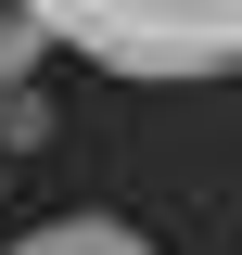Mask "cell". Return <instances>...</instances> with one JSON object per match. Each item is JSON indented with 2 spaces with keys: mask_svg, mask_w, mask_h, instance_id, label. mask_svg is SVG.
Wrapping results in <instances>:
<instances>
[{
  "mask_svg": "<svg viewBox=\"0 0 242 255\" xmlns=\"http://www.w3.org/2000/svg\"><path fill=\"white\" fill-rule=\"evenodd\" d=\"M51 51H90L115 77H230L242 64V0H26Z\"/></svg>",
  "mask_w": 242,
  "mask_h": 255,
  "instance_id": "cell-1",
  "label": "cell"
},
{
  "mask_svg": "<svg viewBox=\"0 0 242 255\" xmlns=\"http://www.w3.org/2000/svg\"><path fill=\"white\" fill-rule=\"evenodd\" d=\"M13 255H153V243H140L127 217H51V230H26Z\"/></svg>",
  "mask_w": 242,
  "mask_h": 255,
  "instance_id": "cell-2",
  "label": "cell"
},
{
  "mask_svg": "<svg viewBox=\"0 0 242 255\" xmlns=\"http://www.w3.org/2000/svg\"><path fill=\"white\" fill-rule=\"evenodd\" d=\"M38 64H51V26H38L26 0H0V90H26Z\"/></svg>",
  "mask_w": 242,
  "mask_h": 255,
  "instance_id": "cell-3",
  "label": "cell"
}]
</instances>
